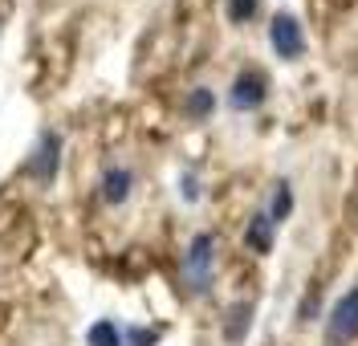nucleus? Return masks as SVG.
<instances>
[{
    "label": "nucleus",
    "instance_id": "1",
    "mask_svg": "<svg viewBox=\"0 0 358 346\" xmlns=\"http://www.w3.org/2000/svg\"><path fill=\"white\" fill-rule=\"evenodd\" d=\"M216 281V236L212 232H196L187 253H183V285L192 294H208Z\"/></svg>",
    "mask_w": 358,
    "mask_h": 346
},
{
    "label": "nucleus",
    "instance_id": "2",
    "mask_svg": "<svg viewBox=\"0 0 358 346\" xmlns=\"http://www.w3.org/2000/svg\"><path fill=\"white\" fill-rule=\"evenodd\" d=\"M62 151H66L62 131L45 127L41 135H37V143H33V151H29V159H24V175L37 180V184H53L57 180V167H62Z\"/></svg>",
    "mask_w": 358,
    "mask_h": 346
},
{
    "label": "nucleus",
    "instance_id": "3",
    "mask_svg": "<svg viewBox=\"0 0 358 346\" xmlns=\"http://www.w3.org/2000/svg\"><path fill=\"white\" fill-rule=\"evenodd\" d=\"M358 338V285H350L326 314V343L346 346Z\"/></svg>",
    "mask_w": 358,
    "mask_h": 346
},
{
    "label": "nucleus",
    "instance_id": "4",
    "mask_svg": "<svg viewBox=\"0 0 358 346\" xmlns=\"http://www.w3.org/2000/svg\"><path fill=\"white\" fill-rule=\"evenodd\" d=\"M268 45L277 49V57L297 62V57L306 53V29H301V21H297L293 13H277V17L268 21Z\"/></svg>",
    "mask_w": 358,
    "mask_h": 346
},
{
    "label": "nucleus",
    "instance_id": "5",
    "mask_svg": "<svg viewBox=\"0 0 358 346\" xmlns=\"http://www.w3.org/2000/svg\"><path fill=\"white\" fill-rule=\"evenodd\" d=\"M265 98H268V73L241 69L232 78V90H228V106L232 110H257V106H265Z\"/></svg>",
    "mask_w": 358,
    "mask_h": 346
},
{
    "label": "nucleus",
    "instance_id": "6",
    "mask_svg": "<svg viewBox=\"0 0 358 346\" xmlns=\"http://www.w3.org/2000/svg\"><path fill=\"white\" fill-rule=\"evenodd\" d=\"M131 187H134V171L122 167V163H110L98 180V196L106 204H122V200H131Z\"/></svg>",
    "mask_w": 358,
    "mask_h": 346
},
{
    "label": "nucleus",
    "instance_id": "7",
    "mask_svg": "<svg viewBox=\"0 0 358 346\" xmlns=\"http://www.w3.org/2000/svg\"><path fill=\"white\" fill-rule=\"evenodd\" d=\"M252 314H257V301H232L228 314H224V326H220L224 343H232V346L245 343L248 326H252Z\"/></svg>",
    "mask_w": 358,
    "mask_h": 346
},
{
    "label": "nucleus",
    "instance_id": "8",
    "mask_svg": "<svg viewBox=\"0 0 358 346\" xmlns=\"http://www.w3.org/2000/svg\"><path fill=\"white\" fill-rule=\"evenodd\" d=\"M273 240H277V224L268 220V212H252V220H248V229H245L248 253L265 257L268 249H273Z\"/></svg>",
    "mask_w": 358,
    "mask_h": 346
},
{
    "label": "nucleus",
    "instance_id": "9",
    "mask_svg": "<svg viewBox=\"0 0 358 346\" xmlns=\"http://www.w3.org/2000/svg\"><path fill=\"white\" fill-rule=\"evenodd\" d=\"M183 110H187V118H208L212 110H216V94L208 90V86H196V90L187 94V102H183Z\"/></svg>",
    "mask_w": 358,
    "mask_h": 346
},
{
    "label": "nucleus",
    "instance_id": "10",
    "mask_svg": "<svg viewBox=\"0 0 358 346\" xmlns=\"http://www.w3.org/2000/svg\"><path fill=\"white\" fill-rule=\"evenodd\" d=\"M289 212H293V187H289V180H281V184L273 187L268 220H273V224H281V220H289Z\"/></svg>",
    "mask_w": 358,
    "mask_h": 346
},
{
    "label": "nucleus",
    "instance_id": "11",
    "mask_svg": "<svg viewBox=\"0 0 358 346\" xmlns=\"http://www.w3.org/2000/svg\"><path fill=\"white\" fill-rule=\"evenodd\" d=\"M86 343L90 346H122V330H118L110 318H98V322L86 330Z\"/></svg>",
    "mask_w": 358,
    "mask_h": 346
},
{
    "label": "nucleus",
    "instance_id": "12",
    "mask_svg": "<svg viewBox=\"0 0 358 346\" xmlns=\"http://www.w3.org/2000/svg\"><path fill=\"white\" fill-rule=\"evenodd\" d=\"M257 8H261V0H228V21L245 24V21L257 17Z\"/></svg>",
    "mask_w": 358,
    "mask_h": 346
},
{
    "label": "nucleus",
    "instance_id": "13",
    "mask_svg": "<svg viewBox=\"0 0 358 346\" xmlns=\"http://www.w3.org/2000/svg\"><path fill=\"white\" fill-rule=\"evenodd\" d=\"M122 343L127 346H155L159 330L155 326H131V330H122Z\"/></svg>",
    "mask_w": 358,
    "mask_h": 346
}]
</instances>
